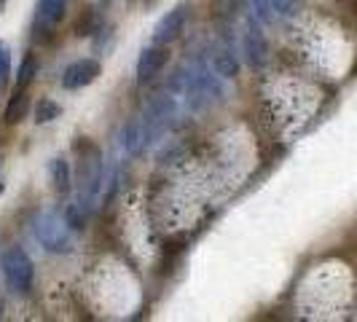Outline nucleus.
I'll use <instances>...</instances> for the list:
<instances>
[{
	"label": "nucleus",
	"mask_w": 357,
	"mask_h": 322,
	"mask_svg": "<svg viewBox=\"0 0 357 322\" xmlns=\"http://www.w3.org/2000/svg\"><path fill=\"white\" fill-rule=\"evenodd\" d=\"M8 72H11V54L0 43V86L6 84V75H8Z\"/></svg>",
	"instance_id": "obj_20"
},
{
	"label": "nucleus",
	"mask_w": 357,
	"mask_h": 322,
	"mask_svg": "<svg viewBox=\"0 0 357 322\" xmlns=\"http://www.w3.org/2000/svg\"><path fill=\"white\" fill-rule=\"evenodd\" d=\"M169 62V49L161 46V43H153V46H145L140 56H137V84L145 86L151 84L156 75H159Z\"/></svg>",
	"instance_id": "obj_8"
},
{
	"label": "nucleus",
	"mask_w": 357,
	"mask_h": 322,
	"mask_svg": "<svg viewBox=\"0 0 357 322\" xmlns=\"http://www.w3.org/2000/svg\"><path fill=\"white\" fill-rule=\"evenodd\" d=\"M220 75L204 65V62H185V65H180L175 75L169 78V91L172 94H180L183 100H185V105L188 110H204V107H210L215 100H220L223 97V86H220V81H218Z\"/></svg>",
	"instance_id": "obj_1"
},
{
	"label": "nucleus",
	"mask_w": 357,
	"mask_h": 322,
	"mask_svg": "<svg viewBox=\"0 0 357 322\" xmlns=\"http://www.w3.org/2000/svg\"><path fill=\"white\" fill-rule=\"evenodd\" d=\"M27 110H30V97H27L24 91H14V97H11L8 105H6L3 118H6V124H19V121L27 116Z\"/></svg>",
	"instance_id": "obj_13"
},
{
	"label": "nucleus",
	"mask_w": 357,
	"mask_h": 322,
	"mask_svg": "<svg viewBox=\"0 0 357 322\" xmlns=\"http://www.w3.org/2000/svg\"><path fill=\"white\" fill-rule=\"evenodd\" d=\"M78 191H81V204L91 207L97 199L102 197V183H105V161L97 145L84 140L78 145Z\"/></svg>",
	"instance_id": "obj_2"
},
{
	"label": "nucleus",
	"mask_w": 357,
	"mask_h": 322,
	"mask_svg": "<svg viewBox=\"0 0 357 322\" xmlns=\"http://www.w3.org/2000/svg\"><path fill=\"white\" fill-rule=\"evenodd\" d=\"M0 271H3L6 285L14 293H30L33 279H36V266L22 247H17V245L6 247V252L0 255Z\"/></svg>",
	"instance_id": "obj_3"
},
{
	"label": "nucleus",
	"mask_w": 357,
	"mask_h": 322,
	"mask_svg": "<svg viewBox=\"0 0 357 322\" xmlns=\"http://www.w3.org/2000/svg\"><path fill=\"white\" fill-rule=\"evenodd\" d=\"M0 3H3V0H0Z\"/></svg>",
	"instance_id": "obj_21"
},
{
	"label": "nucleus",
	"mask_w": 357,
	"mask_h": 322,
	"mask_svg": "<svg viewBox=\"0 0 357 322\" xmlns=\"http://www.w3.org/2000/svg\"><path fill=\"white\" fill-rule=\"evenodd\" d=\"M268 6H271L277 22H280V19H293L298 14V8H301L298 0H268Z\"/></svg>",
	"instance_id": "obj_18"
},
{
	"label": "nucleus",
	"mask_w": 357,
	"mask_h": 322,
	"mask_svg": "<svg viewBox=\"0 0 357 322\" xmlns=\"http://www.w3.org/2000/svg\"><path fill=\"white\" fill-rule=\"evenodd\" d=\"M178 118V102H175V97L172 94H156L148 105H145L143 116H140V121L145 124L148 129V137H151V143L161 137L172 121Z\"/></svg>",
	"instance_id": "obj_5"
},
{
	"label": "nucleus",
	"mask_w": 357,
	"mask_h": 322,
	"mask_svg": "<svg viewBox=\"0 0 357 322\" xmlns=\"http://www.w3.org/2000/svg\"><path fill=\"white\" fill-rule=\"evenodd\" d=\"M252 17L258 19L261 24H274L277 22L271 6H268V0H252Z\"/></svg>",
	"instance_id": "obj_19"
},
{
	"label": "nucleus",
	"mask_w": 357,
	"mask_h": 322,
	"mask_svg": "<svg viewBox=\"0 0 357 322\" xmlns=\"http://www.w3.org/2000/svg\"><path fill=\"white\" fill-rule=\"evenodd\" d=\"M65 17V0H38V19L46 24H56Z\"/></svg>",
	"instance_id": "obj_14"
},
{
	"label": "nucleus",
	"mask_w": 357,
	"mask_h": 322,
	"mask_svg": "<svg viewBox=\"0 0 357 322\" xmlns=\"http://www.w3.org/2000/svg\"><path fill=\"white\" fill-rule=\"evenodd\" d=\"M62 107L56 105L54 100H38L36 105V124H52L54 118H59Z\"/></svg>",
	"instance_id": "obj_16"
},
{
	"label": "nucleus",
	"mask_w": 357,
	"mask_h": 322,
	"mask_svg": "<svg viewBox=\"0 0 357 322\" xmlns=\"http://www.w3.org/2000/svg\"><path fill=\"white\" fill-rule=\"evenodd\" d=\"M38 75V62L33 54H27L22 62H19V70H17V91H24Z\"/></svg>",
	"instance_id": "obj_15"
},
{
	"label": "nucleus",
	"mask_w": 357,
	"mask_h": 322,
	"mask_svg": "<svg viewBox=\"0 0 357 322\" xmlns=\"http://www.w3.org/2000/svg\"><path fill=\"white\" fill-rule=\"evenodd\" d=\"M148 145H151V137H148V129H145V124L140 118L121 126V132H119V148L124 151L126 156H143Z\"/></svg>",
	"instance_id": "obj_10"
},
{
	"label": "nucleus",
	"mask_w": 357,
	"mask_h": 322,
	"mask_svg": "<svg viewBox=\"0 0 357 322\" xmlns=\"http://www.w3.org/2000/svg\"><path fill=\"white\" fill-rule=\"evenodd\" d=\"M36 236L40 242V247H46L49 252H70L73 250V236L70 229L65 223V217L54 213H40L36 217Z\"/></svg>",
	"instance_id": "obj_4"
},
{
	"label": "nucleus",
	"mask_w": 357,
	"mask_h": 322,
	"mask_svg": "<svg viewBox=\"0 0 357 322\" xmlns=\"http://www.w3.org/2000/svg\"><path fill=\"white\" fill-rule=\"evenodd\" d=\"M213 70L218 72L220 78H236L239 62H236V56H234L231 46H226V43L215 46L213 49Z\"/></svg>",
	"instance_id": "obj_11"
},
{
	"label": "nucleus",
	"mask_w": 357,
	"mask_h": 322,
	"mask_svg": "<svg viewBox=\"0 0 357 322\" xmlns=\"http://www.w3.org/2000/svg\"><path fill=\"white\" fill-rule=\"evenodd\" d=\"M188 14H191V6L188 3H178L172 11H167L164 17L156 22L153 27V43H161V46H169L172 40H178L188 24Z\"/></svg>",
	"instance_id": "obj_7"
},
{
	"label": "nucleus",
	"mask_w": 357,
	"mask_h": 322,
	"mask_svg": "<svg viewBox=\"0 0 357 322\" xmlns=\"http://www.w3.org/2000/svg\"><path fill=\"white\" fill-rule=\"evenodd\" d=\"M65 223L70 231H84L86 229V215H84V204H68L65 207Z\"/></svg>",
	"instance_id": "obj_17"
},
{
	"label": "nucleus",
	"mask_w": 357,
	"mask_h": 322,
	"mask_svg": "<svg viewBox=\"0 0 357 322\" xmlns=\"http://www.w3.org/2000/svg\"><path fill=\"white\" fill-rule=\"evenodd\" d=\"M100 62L97 59H91V56H84V59H75L70 62L65 72H62V86L65 89H84V86H89L94 84L97 78H100Z\"/></svg>",
	"instance_id": "obj_9"
},
{
	"label": "nucleus",
	"mask_w": 357,
	"mask_h": 322,
	"mask_svg": "<svg viewBox=\"0 0 357 322\" xmlns=\"http://www.w3.org/2000/svg\"><path fill=\"white\" fill-rule=\"evenodd\" d=\"M49 172H52V183L56 188V194H70L73 188V172H70V164L65 159H54L49 164Z\"/></svg>",
	"instance_id": "obj_12"
},
{
	"label": "nucleus",
	"mask_w": 357,
	"mask_h": 322,
	"mask_svg": "<svg viewBox=\"0 0 357 322\" xmlns=\"http://www.w3.org/2000/svg\"><path fill=\"white\" fill-rule=\"evenodd\" d=\"M242 54H245V62L250 65L252 70H264L271 59V49H268V40L261 30V22L255 17L248 19L245 24V33H242Z\"/></svg>",
	"instance_id": "obj_6"
}]
</instances>
